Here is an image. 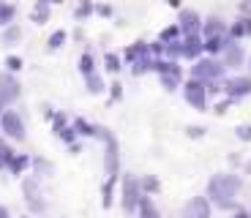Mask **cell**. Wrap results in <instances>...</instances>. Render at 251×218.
<instances>
[{
	"label": "cell",
	"instance_id": "cell-1",
	"mask_svg": "<svg viewBox=\"0 0 251 218\" xmlns=\"http://www.w3.org/2000/svg\"><path fill=\"white\" fill-rule=\"evenodd\" d=\"M240 188H243V180H240L238 174H232V172L213 174L210 183H207V196H210L207 202H213L216 207H221V210H232L235 196H238Z\"/></svg>",
	"mask_w": 251,
	"mask_h": 218
},
{
	"label": "cell",
	"instance_id": "cell-2",
	"mask_svg": "<svg viewBox=\"0 0 251 218\" xmlns=\"http://www.w3.org/2000/svg\"><path fill=\"white\" fill-rule=\"evenodd\" d=\"M96 134L104 139V147H107V153H104V169H107V177H118V167H120L118 139H115L107 128H96Z\"/></svg>",
	"mask_w": 251,
	"mask_h": 218
},
{
	"label": "cell",
	"instance_id": "cell-3",
	"mask_svg": "<svg viewBox=\"0 0 251 218\" xmlns=\"http://www.w3.org/2000/svg\"><path fill=\"white\" fill-rule=\"evenodd\" d=\"M221 76H224V66H221V60H213V57L197 60V66L191 69V79H200V82H216Z\"/></svg>",
	"mask_w": 251,
	"mask_h": 218
},
{
	"label": "cell",
	"instance_id": "cell-4",
	"mask_svg": "<svg viewBox=\"0 0 251 218\" xmlns=\"http://www.w3.org/2000/svg\"><path fill=\"white\" fill-rule=\"evenodd\" d=\"M120 196H123V210L126 213H137V205L145 194L139 191V180L134 174H126L123 177V188H120Z\"/></svg>",
	"mask_w": 251,
	"mask_h": 218
},
{
	"label": "cell",
	"instance_id": "cell-5",
	"mask_svg": "<svg viewBox=\"0 0 251 218\" xmlns=\"http://www.w3.org/2000/svg\"><path fill=\"white\" fill-rule=\"evenodd\" d=\"M0 128H3V134L8 139H19V142L25 139V123H22L19 112H14V109L0 112Z\"/></svg>",
	"mask_w": 251,
	"mask_h": 218
},
{
	"label": "cell",
	"instance_id": "cell-6",
	"mask_svg": "<svg viewBox=\"0 0 251 218\" xmlns=\"http://www.w3.org/2000/svg\"><path fill=\"white\" fill-rule=\"evenodd\" d=\"M22 191H25V202H27V207H30L33 216H38V213L47 210V202L41 199V188H38L36 177H27V180L22 183Z\"/></svg>",
	"mask_w": 251,
	"mask_h": 218
},
{
	"label": "cell",
	"instance_id": "cell-7",
	"mask_svg": "<svg viewBox=\"0 0 251 218\" xmlns=\"http://www.w3.org/2000/svg\"><path fill=\"white\" fill-rule=\"evenodd\" d=\"M19 98V82L11 74H0V106H8Z\"/></svg>",
	"mask_w": 251,
	"mask_h": 218
},
{
	"label": "cell",
	"instance_id": "cell-8",
	"mask_svg": "<svg viewBox=\"0 0 251 218\" xmlns=\"http://www.w3.org/2000/svg\"><path fill=\"white\" fill-rule=\"evenodd\" d=\"M207 93H205V82H200V79H188V85H186V101L194 109H205V104H207Z\"/></svg>",
	"mask_w": 251,
	"mask_h": 218
},
{
	"label": "cell",
	"instance_id": "cell-9",
	"mask_svg": "<svg viewBox=\"0 0 251 218\" xmlns=\"http://www.w3.org/2000/svg\"><path fill=\"white\" fill-rule=\"evenodd\" d=\"M180 218H210V202L205 196H194L191 202H186Z\"/></svg>",
	"mask_w": 251,
	"mask_h": 218
},
{
	"label": "cell",
	"instance_id": "cell-10",
	"mask_svg": "<svg viewBox=\"0 0 251 218\" xmlns=\"http://www.w3.org/2000/svg\"><path fill=\"white\" fill-rule=\"evenodd\" d=\"M180 33H186V36H197V33L202 30V19L197 11H191V8H186V11H180Z\"/></svg>",
	"mask_w": 251,
	"mask_h": 218
},
{
	"label": "cell",
	"instance_id": "cell-11",
	"mask_svg": "<svg viewBox=\"0 0 251 218\" xmlns=\"http://www.w3.org/2000/svg\"><path fill=\"white\" fill-rule=\"evenodd\" d=\"M224 90L229 93V98H240V96L251 93V76H232L224 85Z\"/></svg>",
	"mask_w": 251,
	"mask_h": 218
},
{
	"label": "cell",
	"instance_id": "cell-12",
	"mask_svg": "<svg viewBox=\"0 0 251 218\" xmlns=\"http://www.w3.org/2000/svg\"><path fill=\"white\" fill-rule=\"evenodd\" d=\"M180 47H183V57H197L202 52V38L200 36H186V41H183Z\"/></svg>",
	"mask_w": 251,
	"mask_h": 218
},
{
	"label": "cell",
	"instance_id": "cell-13",
	"mask_svg": "<svg viewBox=\"0 0 251 218\" xmlns=\"http://www.w3.org/2000/svg\"><path fill=\"white\" fill-rule=\"evenodd\" d=\"M202 30H205V36L210 38V36H224V22H221L219 17H207L205 22H202Z\"/></svg>",
	"mask_w": 251,
	"mask_h": 218
},
{
	"label": "cell",
	"instance_id": "cell-14",
	"mask_svg": "<svg viewBox=\"0 0 251 218\" xmlns=\"http://www.w3.org/2000/svg\"><path fill=\"white\" fill-rule=\"evenodd\" d=\"M137 213H139V218H161V216H158V210H156V205L151 202V196H142V199H139Z\"/></svg>",
	"mask_w": 251,
	"mask_h": 218
},
{
	"label": "cell",
	"instance_id": "cell-15",
	"mask_svg": "<svg viewBox=\"0 0 251 218\" xmlns=\"http://www.w3.org/2000/svg\"><path fill=\"white\" fill-rule=\"evenodd\" d=\"M27 167H30V156H17V153H14L6 169H11V174H17V177H19V174L25 172Z\"/></svg>",
	"mask_w": 251,
	"mask_h": 218
},
{
	"label": "cell",
	"instance_id": "cell-16",
	"mask_svg": "<svg viewBox=\"0 0 251 218\" xmlns=\"http://www.w3.org/2000/svg\"><path fill=\"white\" fill-rule=\"evenodd\" d=\"M115 183H118V177H107V183H104V188H101V205L104 207H112V202H115V196H112Z\"/></svg>",
	"mask_w": 251,
	"mask_h": 218
},
{
	"label": "cell",
	"instance_id": "cell-17",
	"mask_svg": "<svg viewBox=\"0 0 251 218\" xmlns=\"http://www.w3.org/2000/svg\"><path fill=\"white\" fill-rule=\"evenodd\" d=\"M47 17H50V3L47 0H38L36 3V11H33V22H47Z\"/></svg>",
	"mask_w": 251,
	"mask_h": 218
},
{
	"label": "cell",
	"instance_id": "cell-18",
	"mask_svg": "<svg viewBox=\"0 0 251 218\" xmlns=\"http://www.w3.org/2000/svg\"><path fill=\"white\" fill-rule=\"evenodd\" d=\"M74 131L82 134V137H96V125H90L88 120H82V118L74 120Z\"/></svg>",
	"mask_w": 251,
	"mask_h": 218
},
{
	"label": "cell",
	"instance_id": "cell-19",
	"mask_svg": "<svg viewBox=\"0 0 251 218\" xmlns=\"http://www.w3.org/2000/svg\"><path fill=\"white\" fill-rule=\"evenodd\" d=\"M139 191H148V194H158V191H161V183H158V177H145V180L139 183Z\"/></svg>",
	"mask_w": 251,
	"mask_h": 218
},
{
	"label": "cell",
	"instance_id": "cell-20",
	"mask_svg": "<svg viewBox=\"0 0 251 218\" xmlns=\"http://www.w3.org/2000/svg\"><path fill=\"white\" fill-rule=\"evenodd\" d=\"M79 71L85 76L88 74H96V66H93V55H88V52H85V55L79 57Z\"/></svg>",
	"mask_w": 251,
	"mask_h": 218
},
{
	"label": "cell",
	"instance_id": "cell-21",
	"mask_svg": "<svg viewBox=\"0 0 251 218\" xmlns=\"http://www.w3.org/2000/svg\"><path fill=\"white\" fill-rule=\"evenodd\" d=\"M11 156H14V150L6 145V139H0V169H6V167H8Z\"/></svg>",
	"mask_w": 251,
	"mask_h": 218
},
{
	"label": "cell",
	"instance_id": "cell-22",
	"mask_svg": "<svg viewBox=\"0 0 251 218\" xmlns=\"http://www.w3.org/2000/svg\"><path fill=\"white\" fill-rule=\"evenodd\" d=\"M85 82H88L90 93H101V90H104V82H101L99 74H88V76H85Z\"/></svg>",
	"mask_w": 251,
	"mask_h": 218
},
{
	"label": "cell",
	"instance_id": "cell-23",
	"mask_svg": "<svg viewBox=\"0 0 251 218\" xmlns=\"http://www.w3.org/2000/svg\"><path fill=\"white\" fill-rule=\"evenodd\" d=\"M19 38H22V30H19L17 25L6 27V33H3V44H14V41H19Z\"/></svg>",
	"mask_w": 251,
	"mask_h": 218
},
{
	"label": "cell",
	"instance_id": "cell-24",
	"mask_svg": "<svg viewBox=\"0 0 251 218\" xmlns=\"http://www.w3.org/2000/svg\"><path fill=\"white\" fill-rule=\"evenodd\" d=\"M177 36H180V27H177V25H172V27H164V30H161V44H170V41H175Z\"/></svg>",
	"mask_w": 251,
	"mask_h": 218
},
{
	"label": "cell",
	"instance_id": "cell-25",
	"mask_svg": "<svg viewBox=\"0 0 251 218\" xmlns=\"http://www.w3.org/2000/svg\"><path fill=\"white\" fill-rule=\"evenodd\" d=\"M104 66H107V71H109V74H118V71H120V57L109 52V55L104 57Z\"/></svg>",
	"mask_w": 251,
	"mask_h": 218
},
{
	"label": "cell",
	"instance_id": "cell-26",
	"mask_svg": "<svg viewBox=\"0 0 251 218\" xmlns=\"http://www.w3.org/2000/svg\"><path fill=\"white\" fill-rule=\"evenodd\" d=\"M14 19V6H8V3H0V25H8Z\"/></svg>",
	"mask_w": 251,
	"mask_h": 218
},
{
	"label": "cell",
	"instance_id": "cell-27",
	"mask_svg": "<svg viewBox=\"0 0 251 218\" xmlns=\"http://www.w3.org/2000/svg\"><path fill=\"white\" fill-rule=\"evenodd\" d=\"M66 38H69V36H66V30H55V33L50 36V49H57V47H63V44H66Z\"/></svg>",
	"mask_w": 251,
	"mask_h": 218
},
{
	"label": "cell",
	"instance_id": "cell-28",
	"mask_svg": "<svg viewBox=\"0 0 251 218\" xmlns=\"http://www.w3.org/2000/svg\"><path fill=\"white\" fill-rule=\"evenodd\" d=\"M90 11H93V3H90V0H82V3H79V8H76V14H74V17H76V19H85V17H88Z\"/></svg>",
	"mask_w": 251,
	"mask_h": 218
},
{
	"label": "cell",
	"instance_id": "cell-29",
	"mask_svg": "<svg viewBox=\"0 0 251 218\" xmlns=\"http://www.w3.org/2000/svg\"><path fill=\"white\" fill-rule=\"evenodd\" d=\"M6 66H8V71H19L22 69V57H17V55L6 57Z\"/></svg>",
	"mask_w": 251,
	"mask_h": 218
},
{
	"label": "cell",
	"instance_id": "cell-30",
	"mask_svg": "<svg viewBox=\"0 0 251 218\" xmlns=\"http://www.w3.org/2000/svg\"><path fill=\"white\" fill-rule=\"evenodd\" d=\"M120 96H123V85H120V82H115V85H112V101H118Z\"/></svg>",
	"mask_w": 251,
	"mask_h": 218
},
{
	"label": "cell",
	"instance_id": "cell-31",
	"mask_svg": "<svg viewBox=\"0 0 251 218\" xmlns=\"http://www.w3.org/2000/svg\"><path fill=\"white\" fill-rule=\"evenodd\" d=\"M238 137H240V139H251V125H243V128H238Z\"/></svg>",
	"mask_w": 251,
	"mask_h": 218
},
{
	"label": "cell",
	"instance_id": "cell-32",
	"mask_svg": "<svg viewBox=\"0 0 251 218\" xmlns=\"http://www.w3.org/2000/svg\"><path fill=\"white\" fill-rule=\"evenodd\" d=\"M186 134H188V137H202V134H205V128H200V125L194 128V125H191V128H188Z\"/></svg>",
	"mask_w": 251,
	"mask_h": 218
},
{
	"label": "cell",
	"instance_id": "cell-33",
	"mask_svg": "<svg viewBox=\"0 0 251 218\" xmlns=\"http://www.w3.org/2000/svg\"><path fill=\"white\" fill-rule=\"evenodd\" d=\"M96 11H99L101 17H109V14H112V8H109V6H99V8H96Z\"/></svg>",
	"mask_w": 251,
	"mask_h": 218
},
{
	"label": "cell",
	"instance_id": "cell-34",
	"mask_svg": "<svg viewBox=\"0 0 251 218\" xmlns=\"http://www.w3.org/2000/svg\"><path fill=\"white\" fill-rule=\"evenodd\" d=\"M232 218H251V213H246V210H240V207H238V213H235Z\"/></svg>",
	"mask_w": 251,
	"mask_h": 218
},
{
	"label": "cell",
	"instance_id": "cell-35",
	"mask_svg": "<svg viewBox=\"0 0 251 218\" xmlns=\"http://www.w3.org/2000/svg\"><path fill=\"white\" fill-rule=\"evenodd\" d=\"M0 218H8V210H6L3 205H0Z\"/></svg>",
	"mask_w": 251,
	"mask_h": 218
},
{
	"label": "cell",
	"instance_id": "cell-36",
	"mask_svg": "<svg viewBox=\"0 0 251 218\" xmlns=\"http://www.w3.org/2000/svg\"><path fill=\"white\" fill-rule=\"evenodd\" d=\"M170 6H175V8H177V6H180V0H170Z\"/></svg>",
	"mask_w": 251,
	"mask_h": 218
},
{
	"label": "cell",
	"instance_id": "cell-37",
	"mask_svg": "<svg viewBox=\"0 0 251 218\" xmlns=\"http://www.w3.org/2000/svg\"><path fill=\"white\" fill-rule=\"evenodd\" d=\"M47 3H63V0H47Z\"/></svg>",
	"mask_w": 251,
	"mask_h": 218
},
{
	"label": "cell",
	"instance_id": "cell-38",
	"mask_svg": "<svg viewBox=\"0 0 251 218\" xmlns=\"http://www.w3.org/2000/svg\"><path fill=\"white\" fill-rule=\"evenodd\" d=\"M22 218H30V216H22Z\"/></svg>",
	"mask_w": 251,
	"mask_h": 218
},
{
	"label": "cell",
	"instance_id": "cell-39",
	"mask_svg": "<svg viewBox=\"0 0 251 218\" xmlns=\"http://www.w3.org/2000/svg\"><path fill=\"white\" fill-rule=\"evenodd\" d=\"M0 112H3V106H0Z\"/></svg>",
	"mask_w": 251,
	"mask_h": 218
}]
</instances>
